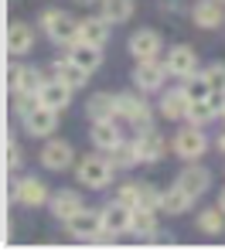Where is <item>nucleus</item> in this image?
Here are the masks:
<instances>
[{
    "instance_id": "nucleus-15",
    "label": "nucleus",
    "mask_w": 225,
    "mask_h": 252,
    "mask_svg": "<svg viewBox=\"0 0 225 252\" xmlns=\"http://www.w3.org/2000/svg\"><path fill=\"white\" fill-rule=\"evenodd\" d=\"M72 92H75L72 85H65L62 79H55V75H51V79H45V85L38 89V99H41V106L58 109V113H62V109L72 102Z\"/></svg>"
},
{
    "instance_id": "nucleus-30",
    "label": "nucleus",
    "mask_w": 225,
    "mask_h": 252,
    "mask_svg": "<svg viewBox=\"0 0 225 252\" xmlns=\"http://www.w3.org/2000/svg\"><path fill=\"white\" fill-rule=\"evenodd\" d=\"M219 116V109L212 106V99H194V102H188V123H194V126H208L212 120Z\"/></svg>"
},
{
    "instance_id": "nucleus-6",
    "label": "nucleus",
    "mask_w": 225,
    "mask_h": 252,
    "mask_svg": "<svg viewBox=\"0 0 225 252\" xmlns=\"http://www.w3.org/2000/svg\"><path fill=\"white\" fill-rule=\"evenodd\" d=\"M164 65H167V72H171V79H191L194 72H198V51L191 48V44H174L171 51H167V58H164Z\"/></svg>"
},
{
    "instance_id": "nucleus-9",
    "label": "nucleus",
    "mask_w": 225,
    "mask_h": 252,
    "mask_svg": "<svg viewBox=\"0 0 225 252\" xmlns=\"http://www.w3.org/2000/svg\"><path fill=\"white\" fill-rule=\"evenodd\" d=\"M133 147H136L140 164H157V160H164V154H167V140H164L154 126H147V129H140V133H136Z\"/></svg>"
},
{
    "instance_id": "nucleus-14",
    "label": "nucleus",
    "mask_w": 225,
    "mask_h": 252,
    "mask_svg": "<svg viewBox=\"0 0 225 252\" xmlns=\"http://www.w3.org/2000/svg\"><path fill=\"white\" fill-rule=\"evenodd\" d=\"M130 218H133V208H130V205H123L120 198L109 201V205L102 208V228H106V235H123V232H130Z\"/></svg>"
},
{
    "instance_id": "nucleus-16",
    "label": "nucleus",
    "mask_w": 225,
    "mask_h": 252,
    "mask_svg": "<svg viewBox=\"0 0 225 252\" xmlns=\"http://www.w3.org/2000/svg\"><path fill=\"white\" fill-rule=\"evenodd\" d=\"M79 208H86V201H82V194H79V191H72V188L55 191V194H51V201H48V211H51L58 221H68Z\"/></svg>"
},
{
    "instance_id": "nucleus-21",
    "label": "nucleus",
    "mask_w": 225,
    "mask_h": 252,
    "mask_svg": "<svg viewBox=\"0 0 225 252\" xmlns=\"http://www.w3.org/2000/svg\"><path fill=\"white\" fill-rule=\"evenodd\" d=\"M51 75H55V79H62L65 85H72V89H82V85L89 82V72H86V68H79L68 55L51 62Z\"/></svg>"
},
{
    "instance_id": "nucleus-3",
    "label": "nucleus",
    "mask_w": 225,
    "mask_h": 252,
    "mask_svg": "<svg viewBox=\"0 0 225 252\" xmlns=\"http://www.w3.org/2000/svg\"><path fill=\"white\" fill-rule=\"evenodd\" d=\"M113 174H116V167L109 164V157H102V150H99V154H89V157H82L79 167H75L79 184L89 188V191H102V188H109Z\"/></svg>"
},
{
    "instance_id": "nucleus-2",
    "label": "nucleus",
    "mask_w": 225,
    "mask_h": 252,
    "mask_svg": "<svg viewBox=\"0 0 225 252\" xmlns=\"http://www.w3.org/2000/svg\"><path fill=\"white\" fill-rule=\"evenodd\" d=\"M68 239L79 242H106V228H102V208H79L68 221H65Z\"/></svg>"
},
{
    "instance_id": "nucleus-32",
    "label": "nucleus",
    "mask_w": 225,
    "mask_h": 252,
    "mask_svg": "<svg viewBox=\"0 0 225 252\" xmlns=\"http://www.w3.org/2000/svg\"><path fill=\"white\" fill-rule=\"evenodd\" d=\"M181 89H184V95H188L191 102H194V99H208V95H212V89H208V82H205V75H201V72H194L191 79H184Z\"/></svg>"
},
{
    "instance_id": "nucleus-17",
    "label": "nucleus",
    "mask_w": 225,
    "mask_h": 252,
    "mask_svg": "<svg viewBox=\"0 0 225 252\" xmlns=\"http://www.w3.org/2000/svg\"><path fill=\"white\" fill-rule=\"evenodd\" d=\"M178 184L184 188V191H191L194 198H201V194H205V191L212 188V170L201 167V164L194 160V164H188V167L178 174Z\"/></svg>"
},
{
    "instance_id": "nucleus-41",
    "label": "nucleus",
    "mask_w": 225,
    "mask_h": 252,
    "mask_svg": "<svg viewBox=\"0 0 225 252\" xmlns=\"http://www.w3.org/2000/svg\"><path fill=\"white\" fill-rule=\"evenodd\" d=\"M222 3H225V0H222Z\"/></svg>"
},
{
    "instance_id": "nucleus-7",
    "label": "nucleus",
    "mask_w": 225,
    "mask_h": 252,
    "mask_svg": "<svg viewBox=\"0 0 225 252\" xmlns=\"http://www.w3.org/2000/svg\"><path fill=\"white\" fill-rule=\"evenodd\" d=\"M14 201L24 205V208H45L51 201V191H48V184L41 177H21L14 184Z\"/></svg>"
},
{
    "instance_id": "nucleus-19",
    "label": "nucleus",
    "mask_w": 225,
    "mask_h": 252,
    "mask_svg": "<svg viewBox=\"0 0 225 252\" xmlns=\"http://www.w3.org/2000/svg\"><path fill=\"white\" fill-rule=\"evenodd\" d=\"M109 21L99 14V17H79V41H86V44H102L109 41Z\"/></svg>"
},
{
    "instance_id": "nucleus-23",
    "label": "nucleus",
    "mask_w": 225,
    "mask_h": 252,
    "mask_svg": "<svg viewBox=\"0 0 225 252\" xmlns=\"http://www.w3.org/2000/svg\"><path fill=\"white\" fill-rule=\"evenodd\" d=\"M89 140H92V147H96V150H102V154H109L113 147H120V143H123L120 126L113 123V120H106V123H92Z\"/></svg>"
},
{
    "instance_id": "nucleus-10",
    "label": "nucleus",
    "mask_w": 225,
    "mask_h": 252,
    "mask_svg": "<svg viewBox=\"0 0 225 252\" xmlns=\"http://www.w3.org/2000/svg\"><path fill=\"white\" fill-rule=\"evenodd\" d=\"M130 55L136 62H150V58H161V48H164V38L154 31V28H140L130 34Z\"/></svg>"
},
{
    "instance_id": "nucleus-24",
    "label": "nucleus",
    "mask_w": 225,
    "mask_h": 252,
    "mask_svg": "<svg viewBox=\"0 0 225 252\" xmlns=\"http://www.w3.org/2000/svg\"><path fill=\"white\" fill-rule=\"evenodd\" d=\"M194 201H198V198H194L191 191H184L178 181H174V184H171V188L164 191L161 211H167V215H184V211H191V208H194Z\"/></svg>"
},
{
    "instance_id": "nucleus-25",
    "label": "nucleus",
    "mask_w": 225,
    "mask_h": 252,
    "mask_svg": "<svg viewBox=\"0 0 225 252\" xmlns=\"http://www.w3.org/2000/svg\"><path fill=\"white\" fill-rule=\"evenodd\" d=\"M68 58L79 65V68H86V72H96L99 65H102V48L99 44H86V41H75L72 48H68Z\"/></svg>"
},
{
    "instance_id": "nucleus-1",
    "label": "nucleus",
    "mask_w": 225,
    "mask_h": 252,
    "mask_svg": "<svg viewBox=\"0 0 225 252\" xmlns=\"http://www.w3.org/2000/svg\"><path fill=\"white\" fill-rule=\"evenodd\" d=\"M41 28H45L48 41L62 44V48H72V44L79 41V17H72L68 10H58V7H48L41 10Z\"/></svg>"
},
{
    "instance_id": "nucleus-29",
    "label": "nucleus",
    "mask_w": 225,
    "mask_h": 252,
    "mask_svg": "<svg viewBox=\"0 0 225 252\" xmlns=\"http://www.w3.org/2000/svg\"><path fill=\"white\" fill-rule=\"evenodd\" d=\"M198 232H201V235H222V232H225V211H222V205L198 211Z\"/></svg>"
},
{
    "instance_id": "nucleus-28",
    "label": "nucleus",
    "mask_w": 225,
    "mask_h": 252,
    "mask_svg": "<svg viewBox=\"0 0 225 252\" xmlns=\"http://www.w3.org/2000/svg\"><path fill=\"white\" fill-rule=\"evenodd\" d=\"M136 3L133 0H102L99 3V14L109 21V24H127L130 17H133Z\"/></svg>"
},
{
    "instance_id": "nucleus-37",
    "label": "nucleus",
    "mask_w": 225,
    "mask_h": 252,
    "mask_svg": "<svg viewBox=\"0 0 225 252\" xmlns=\"http://www.w3.org/2000/svg\"><path fill=\"white\" fill-rule=\"evenodd\" d=\"M219 150H222V154H225V133H222V136H219Z\"/></svg>"
},
{
    "instance_id": "nucleus-39",
    "label": "nucleus",
    "mask_w": 225,
    "mask_h": 252,
    "mask_svg": "<svg viewBox=\"0 0 225 252\" xmlns=\"http://www.w3.org/2000/svg\"><path fill=\"white\" fill-rule=\"evenodd\" d=\"M79 3H96V0H79Z\"/></svg>"
},
{
    "instance_id": "nucleus-11",
    "label": "nucleus",
    "mask_w": 225,
    "mask_h": 252,
    "mask_svg": "<svg viewBox=\"0 0 225 252\" xmlns=\"http://www.w3.org/2000/svg\"><path fill=\"white\" fill-rule=\"evenodd\" d=\"M191 21L201 28V31H215L225 24V3L222 0H198L191 7Z\"/></svg>"
},
{
    "instance_id": "nucleus-20",
    "label": "nucleus",
    "mask_w": 225,
    "mask_h": 252,
    "mask_svg": "<svg viewBox=\"0 0 225 252\" xmlns=\"http://www.w3.org/2000/svg\"><path fill=\"white\" fill-rule=\"evenodd\" d=\"M188 95H184V89H181V82H178V89H164L161 92V116L164 120H184L188 116Z\"/></svg>"
},
{
    "instance_id": "nucleus-4",
    "label": "nucleus",
    "mask_w": 225,
    "mask_h": 252,
    "mask_svg": "<svg viewBox=\"0 0 225 252\" xmlns=\"http://www.w3.org/2000/svg\"><path fill=\"white\" fill-rule=\"evenodd\" d=\"M174 154H178L184 164H194L198 157H205V150H208V136L201 133V126H194V123H188L184 129H178L174 133Z\"/></svg>"
},
{
    "instance_id": "nucleus-35",
    "label": "nucleus",
    "mask_w": 225,
    "mask_h": 252,
    "mask_svg": "<svg viewBox=\"0 0 225 252\" xmlns=\"http://www.w3.org/2000/svg\"><path fill=\"white\" fill-rule=\"evenodd\" d=\"M41 106V99H38V92H17V99H14V113L24 120L31 109H38Z\"/></svg>"
},
{
    "instance_id": "nucleus-5",
    "label": "nucleus",
    "mask_w": 225,
    "mask_h": 252,
    "mask_svg": "<svg viewBox=\"0 0 225 252\" xmlns=\"http://www.w3.org/2000/svg\"><path fill=\"white\" fill-rule=\"evenodd\" d=\"M171 79L167 65L161 58H150V62H136L133 68V85L143 95H154V92H164V82Z\"/></svg>"
},
{
    "instance_id": "nucleus-33",
    "label": "nucleus",
    "mask_w": 225,
    "mask_h": 252,
    "mask_svg": "<svg viewBox=\"0 0 225 252\" xmlns=\"http://www.w3.org/2000/svg\"><path fill=\"white\" fill-rule=\"evenodd\" d=\"M201 75H205V82H208V89H212V92H225V62L208 65Z\"/></svg>"
},
{
    "instance_id": "nucleus-31",
    "label": "nucleus",
    "mask_w": 225,
    "mask_h": 252,
    "mask_svg": "<svg viewBox=\"0 0 225 252\" xmlns=\"http://www.w3.org/2000/svg\"><path fill=\"white\" fill-rule=\"evenodd\" d=\"M109 164L116 170H130L140 164V157H136V147L133 143H120V147H113L109 150Z\"/></svg>"
},
{
    "instance_id": "nucleus-27",
    "label": "nucleus",
    "mask_w": 225,
    "mask_h": 252,
    "mask_svg": "<svg viewBox=\"0 0 225 252\" xmlns=\"http://www.w3.org/2000/svg\"><path fill=\"white\" fill-rule=\"evenodd\" d=\"M130 235H136V239H154L157 235V211L136 205L133 218H130Z\"/></svg>"
},
{
    "instance_id": "nucleus-26",
    "label": "nucleus",
    "mask_w": 225,
    "mask_h": 252,
    "mask_svg": "<svg viewBox=\"0 0 225 252\" xmlns=\"http://www.w3.org/2000/svg\"><path fill=\"white\" fill-rule=\"evenodd\" d=\"M34 48V31L21 21H14L7 28V55H28Z\"/></svg>"
},
{
    "instance_id": "nucleus-22",
    "label": "nucleus",
    "mask_w": 225,
    "mask_h": 252,
    "mask_svg": "<svg viewBox=\"0 0 225 252\" xmlns=\"http://www.w3.org/2000/svg\"><path fill=\"white\" fill-rule=\"evenodd\" d=\"M45 85V75H41V68H34V65H17L14 72H10V89H14V95L17 92H38Z\"/></svg>"
},
{
    "instance_id": "nucleus-40",
    "label": "nucleus",
    "mask_w": 225,
    "mask_h": 252,
    "mask_svg": "<svg viewBox=\"0 0 225 252\" xmlns=\"http://www.w3.org/2000/svg\"><path fill=\"white\" fill-rule=\"evenodd\" d=\"M222 120H225V113H222Z\"/></svg>"
},
{
    "instance_id": "nucleus-12",
    "label": "nucleus",
    "mask_w": 225,
    "mask_h": 252,
    "mask_svg": "<svg viewBox=\"0 0 225 252\" xmlns=\"http://www.w3.org/2000/svg\"><path fill=\"white\" fill-rule=\"evenodd\" d=\"M72 157H75V150L68 140H48L41 147V164H45V170H55V174L72 167Z\"/></svg>"
},
{
    "instance_id": "nucleus-38",
    "label": "nucleus",
    "mask_w": 225,
    "mask_h": 252,
    "mask_svg": "<svg viewBox=\"0 0 225 252\" xmlns=\"http://www.w3.org/2000/svg\"><path fill=\"white\" fill-rule=\"evenodd\" d=\"M219 205H222V211H225V188H222V198H219Z\"/></svg>"
},
{
    "instance_id": "nucleus-8",
    "label": "nucleus",
    "mask_w": 225,
    "mask_h": 252,
    "mask_svg": "<svg viewBox=\"0 0 225 252\" xmlns=\"http://www.w3.org/2000/svg\"><path fill=\"white\" fill-rule=\"evenodd\" d=\"M120 116L127 123H133L136 129H147L150 126V102L143 99V92H120Z\"/></svg>"
},
{
    "instance_id": "nucleus-36",
    "label": "nucleus",
    "mask_w": 225,
    "mask_h": 252,
    "mask_svg": "<svg viewBox=\"0 0 225 252\" xmlns=\"http://www.w3.org/2000/svg\"><path fill=\"white\" fill-rule=\"evenodd\" d=\"M21 160H24V157H21V147L14 143V136H7V167L10 170L21 167Z\"/></svg>"
},
{
    "instance_id": "nucleus-13",
    "label": "nucleus",
    "mask_w": 225,
    "mask_h": 252,
    "mask_svg": "<svg viewBox=\"0 0 225 252\" xmlns=\"http://www.w3.org/2000/svg\"><path fill=\"white\" fill-rule=\"evenodd\" d=\"M86 116H89L92 123L116 120V116H120V95H113V92H96V95H89V102H86Z\"/></svg>"
},
{
    "instance_id": "nucleus-18",
    "label": "nucleus",
    "mask_w": 225,
    "mask_h": 252,
    "mask_svg": "<svg viewBox=\"0 0 225 252\" xmlns=\"http://www.w3.org/2000/svg\"><path fill=\"white\" fill-rule=\"evenodd\" d=\"M24 129L31 136H51L58 129V109H48V106H38L24 116Z\"/></svg>"
},
{
    "instance_id": "nucleus-34",
    "label": "nucleus",
    "mask_w": 225,
    "mask_h": 252,
    "mask_svg": "<svg viewBox=\"0 0 225 252\" xmlns=\"http://www.w3.org/2000/svg\"><path fill=\"white\" fill-rule=\"evenodd\" d=\"M140 191H143V181H127V184H120L116 198H120L123 205H130V208H136V205H140Z\"/></svg>"
}]
</instances>
